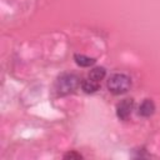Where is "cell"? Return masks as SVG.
Masks as SVG:
<instances>
[{
    "mask_svg": "<svg viewBox=\"0 0 160 160\" xmlns=\"http://www.w3.org/2000/svg\"><path fill=\"white\" fill-rule=\"evenodd\" d=\"M81 155L80 154H76V152H69L65 155V159H80Z\"/></svg>",
    "mask_w": 160,
    "mask_h": 160,
    "instance_id": "8",
    "label": "cell"
},
{
    "mask_svg": "<svg viewBox=\"0 0 160 160\" xmlns=\"http://www.w3.org/2000/svg\"><path fill=\"white\" fill-rule=\"evenodd\" d=\"M132 106H134V101L131 99H124L121 102L118 104V108H116V115H118V118L125 120L131 114Z\"/></svg>",
    "mask_w": 160,
    "mask_h": 160,
    "instance_id": "3",
    "label": "cell"
},
{
    "mask_svg": "<svg viewBox=\"0 0 160 160\" xmlns=\"http://www.w3.org/2000/svg\"><path fill=\"white\" fill-rule=\"evenodd\" d=\"M81 88H82V90L85 91V92H95L98 89H99V82L98 81H94V80H91V79H88V80H85V81H82V84H81Z\"/></svg>",
    "mask_w": 160,
    "mask_h": 160,
    "instance_id": "7",
    "label": "cell"
},
{
    "mask_svg": "<svg viewBox=\"0 0 160 160\" xmlns=\"http://www.w3.org/2000/svg\"><path fill=\"white\" fill-rule=\"evenodd\" d=\"M105 69L104 68H100V66H98V68H94L91 71H90V74H89V79H91V80H94V81H100V80H102L104 78H105Z\"/></svg>",
    "mask_w": 160,
    "mask_h": 160,
    "instance_id": "6",
    "label": "cell"
},
{
    "mask_svg": "<svg viewBox=\"0 0 160 160\" xmlns=\"http://www.w3.org/2000/svg\"><path fill=\"white\" fill-rule=\"evenodd\" d=\"M79 85V78L74 74H62L55 82V89L59 94L66 95L72 92Z\"/></svg>",
    "mask_w": 160,
    "mask_h": 160,
    "instance_id": "2",
    "label": "cell"
},
{
    "mask_svg": "<svg viewBox=\"0 0 160 160\" xmlns=\"http://www.w3.org/2000/svg\"><path fill=\"white\" fill-rule=\"evenodd\" d=\"M74 59H75V62H76L78 65L84 66V68L91 66V65L95 62V60H94L92 58H89V56H85V55H80V54L75 55V56H74Z\"/></svg>",
    "mask_w": 160,
    "mask_h": 160,
    "instance_id": "5",
    "label": "cell"
},
{
    "mask_svg": "<svg viewBox=\"0 0 160 160\" xmlns=\"http://www.w3.org/2000/svg\"><path fill=\"white\" fill-rule=\"evenodd\" d=\"M130 85H131V80L125 74H114L108 80V89L110 92H112L115 95L126 92L129 90Z\"/></svg>",
    "mask_w": 160,
    "mask_h": 160,
    "instance_id": "1",
    "label": "cell"
},
{
    "mask_svg": "<svg viewBox=\"0 0 160 160\" xmlns=\"http://www.w3.org/2000/svg\"><path fill=\"white\" fill-rule=\"evenodd\" d=\"M154 110H155L154 102H152L151 100L146 99V100H144V101L141 102V105H140V108H139V114H140L141 116L148 118V116H150V115L154 114Z\"/></svg>",
    "mask_w": 160,
    "mask_h": 160,
    "instance_id": "4",
    "label": "cell"
}]
</instances>
